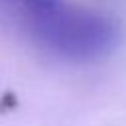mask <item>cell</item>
Segmentation results:
<instances>
[{
  "label": "cell",
  "instance_id": "cell-1",
  "mask_svg": "<svg viewBox=\"0 0 126 126\" xmlns=\"http://www.w3.org/2000/svg\"><path fill=\"white\" fill-rule=\"evenodd\" d=\"M0 22L49 57L93 63L120 43V26L108 14L71 0H0Z\"/></svg>",
  "mask_w": 126,
  "mask_h": 126
}]
</instances>
